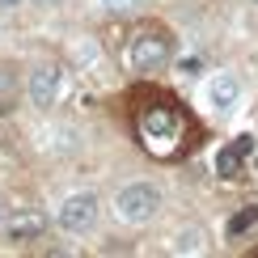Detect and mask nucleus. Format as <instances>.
<instances>
[{"label": "nucleus", "instance_id": "7", "mask_svg": "<svg viewBox=\"0 0 258 258\" xmlns=\"http://www.w3.org/2000/svg\"><path fill=\"white\" fill-rule=\"evenodd\" d=\"M237 93H241V81L233 77V72H216V77L208 81V102L216 106V110H233L237 106Z\"/></svg>", "mask_w": 258, "mask_h": 258}, {"label": "nucleus", "instance_id": "8", "mask_svg": "<svg viewBox=\"0 0 258 258\" xmlns=\"http://www.w3.org/2000/svg\"><path fill=\"white\" fill-rule=\"evenodd\" d=\"M208 250V237H203L199 229H186V233H178V241H174V254H203Z\"/></svg>", "mask_w": 258, "mask_h": 258}, {"label": "nucleus", "instance_id": "4", "mask_svg": "<svg viewBox=\"0 0 258 258\" xmlns=\"http://www.w3.org/2000/svg\"><path fill=\"white\" fill-rule=\"evenodd\" d=\"M98 216H102V199L93 195V190H77V195H68L55 208V224L68 237H85V233L98 224Z\"/></svg>", "mask_w": 258, "mask_h": 258}, {"label": "nucleus", "instance_id": "2", "mask_svg": "<svg viewBox=\"0 0 258 258\" xmlns=\"http://www.w3.org/2000/svg\"><path fill=\"white\" fill-rule=\"evenodd\" d=\"M140 136L148 140L153 153H174L178 148V136H182V119L174 106H148L140 114Z\"/></svg>", "mask_w": 258, "mask_h": 258}, {"label": "nucleus", "instance_id": "12", "mask_svg": "<svg viewBox=\"0 0 258 258\" xmlns=\"http://www.w3.org/2000/svg\"><path fill=\"white\" fill-rule=\"evenodd\" d=\"M106 9H127V5H136V0H102Z\"/></svg>", "mask_w": 258, "mask_h": 258}, {"label": "nucleus", "instance_id": "14", "mask_svg": "<svg viewBox=\"0 0 258 258\" xmlns=\"http://www.w3.org/2000/svg\"><path fill=\"white\" fill-rule=\"evenodd\" d=\"M21 5V0H0V9H17Z\"/></svg>", "mask_w": 258, "mask_h": 258}, {"label": "nucleus", "instance_id": "6", "mask_svg": "<svg viewBox=\"0 0 258 258\" xmlns=\"http://www.w3.org/2000/svg\"><path fill=\"white\" fill-rule=\"evenodd\" d=\"M42 233H47V216H42V212H17V216L5 224V237L13 245H30V241H38Z\"/></svg>", "mask_w": 258, "mask_h": 258}, {"label": "nucleus", "instance_id": "5", "mask_svg": "<svg viewBox=\"0 0 258 258\" xmlns=\"http://www.w3.org/2000/svg\"><path fill=\"white\" fill-rule=\"evenodd\" d=\"M26 93H30V106L51 110V106L59 102V93H63V68H55V63H42V68H34V72H30Z\"/></svg>", "mask_w": 258, "mask_h": 258}, {"label": "nucleus", "instance_id": "16", "mask_svg": "<svg viewBox=\"0 0 258 258\" xmlns=\"http://www.w3.org/2000/svg\"><path fill=\"white\" fill-rule=\"evenodd\" d=\"M38 5H51V0H38Z\"/></svg>", "mask_w": 258, "mask_h": 258}, {"label": "nucleus", "instance_id": "1", "mask_svg": "<svg viewBox=\"0 0 258 258\" xmlns=\"http://www.w3.org/2000/svg\"><path fill=\"white\" fill-rule=\"evenodd\" d=\"M161 212V190L153 182H127L114 195V216L123 224H148Z\"/></svg>", "mask_w": 258, "mask_h": 258}, {"label": "nucleus", "instance_id": "9", "mask_svg": "<svg viewBox=\"0 0 258 258\" xmlns=\"http://www.w3.org/2000/svg\"><path fill=\"white\" fill-rule=\"evenodd\" d=\"M241 161H245V153H241L237 144H229V148H224V153L216 157V169H220L224 178H233V174H237V165H241Z\"/></svg>", "mask_w": 258, "mask_h": 258}, {"label": "nucleus", "instance_id": "11", "mask_svg": "<svg viewBox=\"0 0 258 258\" xmlns=\"http://www.w3.org/2000/svg\"><path fill=\"white\" fill-rule=\"evenodd\" d=\"M233 144H237V148H241V153H245V157H250V153H254V136H237V140H233Z\"/></svg>", "mask_w": 258, "mask_h": 258}, {"label": "nucleus", "instance_id": "10", "mask_svg": "<svg viewBox=\"0 0 258 258\" xmlns=\"http://www.w3.org/2000/svg\"><path fill=\"white\" fill-rule=\"evenodd\" d=\"M254 220H258V208H245V212H237V216L229 220V237H241V233L250 229Z\"/></svg>", "mask_w": 258, "mask_h": 258}, {"label": "nucleus", "instance_id": "13", "mask_svg": "<svg viewBox=\"0 0 258 258\" xmlns=\"http://www.w3.org/2000/svg\"><path fill=\"white\" fill-rule=\"evenodd\" d=\"M9 85H13V77H9V72H0V89H9Z\"/></svg>", "mask_w": 258, "mask_h": 258}, {"label": "nucleus", "instance_id": "15", "mask_svg": "<svg viewBox=\"0 0 258 258\" xmlns=\"http://www.w3.org/2000/svg\"><path fill=\"white\" fill-rule=\"evenodd\" d=\"M0 220H5V203H0Z\"/></svg>", "mask_w": 258, "mask_h": 258}, {"label": "nucleus", "instance_id": "3", "mask_svg": "<svg viewBox=\"0 0 258 258\" xmlns=\"http://www.w3.org/2000/svg\"><path fill=\"white\" fill-rule=\"evenodd\" d=\"M169 55H174V42H169V34H161V30H136L132 42H127V63L136 72L165 68Z\"/></svg>", "mask_w": 258, "mask_h": 258}]
</instances>
